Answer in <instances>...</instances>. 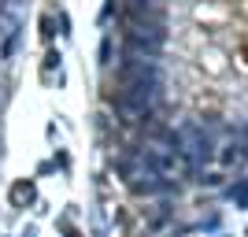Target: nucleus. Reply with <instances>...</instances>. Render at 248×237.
Segmentation results:
<instances>
[{
  "label": "nucleus",
  "instance_id": "f03ea898",
  "mask_svg": "<svg viewBox=\"0 0 248 237\" xmlns=\"http://www.w3.org/2000/svg\"><path fill=\"white\" fill-rule=\"evenodd\" d=\"M11 196H15V204H22V200H30V196H33V186H26V182H19V186L11 189Z\"/></svg>",
  "mask_w": 248,
  "mask_h": 237
},
{
  "label": "nucleus",
  "instance_id": "20e7f679",
  "mask_svg": "<svg viewBox=\"0 0 248 237\" xmlns=\"http://www.w3.org/2000/svg\"><path fill=\"white\" fill-rule=\"evenodd\" d=\"M100 63H111V37H104L100 45Z\"/></svg>",
  "mask_w": 248,
  "mask_h": 237
},
{
  "label": "nucleus",
  "instance_id": "7ed1b4c3",
  "mask_svg": "<svg viewBox=\"0 0 248 237\" xmlns=\"http://www.w3.org/2000/svg\"><path fill=\"white\" fill-rule=\"evenodd\" d=\"M233 200H237L241 207H248V178H245V182H241L237 189H233Z\"/></svg>",
  "mask_w": 248,
  "mask_h": 237
},
{
  "label": "nucleus",
  "instance_id": "f257e3e1",
  "mask_svg": "<svg viewBox=\"0 0 248 237\" xmlns=\"http://www.w3.org/2000/svg\"><path fill=\"white\" fill-rule=\"evenodd\" d=\"M159 100V67L152 56H130L119 74V96L115 111L123 115V123H141L148 119Z\"/></svg>",
  "mask_w": 248,
  "mask_h": 237
}]
</instances>
